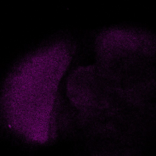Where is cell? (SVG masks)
Here are the masks:
<instances>
[{"mask_svg":"<svg viewBox=\"0 0 156 156\" xmlns=\"http://www.w3.org/2000/svg\"><path fill=\"white\" fill-rule=\"evenodd\" d=\"M91 67L77 69L70 77L68 94L72 103L83 109L97 107L103 102L102 83Z\"/></svg>","mask_w":156,"mask_h":156,"instance_id":"obj_1","label":"cell"}]
</instances>
